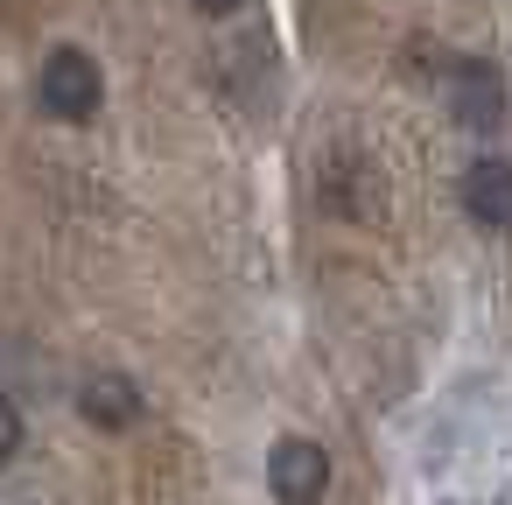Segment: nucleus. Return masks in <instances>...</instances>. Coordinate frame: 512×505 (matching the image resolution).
<instances>
[{"label":"nucleus","mask_w":512,"mask_h":505,"mask_svg":"<svg viewBox=\"0 0 512 505\" xmlns=\"http://www.w3.org/2000/svg\"><path fill=\"white\" fill-rule=\"evenodd\" d=\"M99 99H106V78H99V64L85 57V50H50L43 57V71H36V106L50 113V120H64V127H85L92 113H99Z\"/></svg>","instance_id":"obj_1"},{"label":"nucleus","mask_w":512,"mask_h":505,"mask_svg":"<svg viewBox=\"0 0 512 505\" xmlns=\"http://www.w3.org/2000/svg\"><path fill=\"white\" fill-rule=\"evenodd\" d=\"M442 106L463 134H498L505 127V71L491 57H456L442 78Z\"/></svg>","instance_id":"obj_2"},{"label":"nucleus","mask_w":512,"mask_h":505,"mask_svg":"<svg viewBox=\"0 0 512 505\" xmlns=\"http://www.w3.org/2000/svg\"><path fill=\"white\" fill-rule=\"evenodd\" d=\"M267 491H274V505H323V491H330V449L309 442V435H281L267 449Z\"/></svg>","instance_id":"obj_3"},{"label":"nucleus","mask_w":512,"mask_h":505,"mask_svg":"<svg viewBox=\"0 0 512 505\" xmlns=\"http://www.w3.org/2000/svg\"><path fill=\"white\" fill-rule=\"evenodd\" d=\"M463 211L484 232H512V162L505 155H477L463 169Z\"/></svg>","instance_id":"obj_4"},{"label":"nucleus","mask_w":512,"mask_h":505,"mask_svg":"<svg viewBox=\"0 0 512 505\" xmlns=\"http://www.w3.org/2000/svg\"><path fill=\"white\" fill-rule=\"evenodd\" d=\"M78 414H85L92 428H134V421H141V386H134L127 372H92V379L78 386Z\"/></svg>","instance_id":"obj_5"},{"label":"nucleus","mask_w":512,"mask_h":505,"mask_svg":"<svg viewBox=\"0 0 512 505\" xmlns=\"http://www.w3.org/2000/svg\"><path fill=\"white\" fill-rule=\"evenodd\" d=\"M22 435H29V428H22V407H15L8 393H0V470H8V463L22 456Z\"/></svg>","instance_id":"obj_6"},{"label":"nucleus","mask_w":512,"mask_h":505,"mask_svg":"<svg viewBox=\"0 0 512 505\" xmlns=\"http://www.w3.org/2000/svg\"><path fill=\"white\" fill-rule=\"evenodd\" d=\"M197 8H204V15H232V8H239V0H197Z\"/></svg>","instance_id":"obj_7"},{"label":"nucleus","mask_w":512,"mask_h":505,"mask_svg":"<svg viewBox=\"0 0 512 505\" xmlns=\"http://www.w3.org/2000/svg\"><path fill=\"white\" fill-rule=\"evenodd\" d=\"M491 505H512V477H505V484H498V498H491Z\"/></svg>","instance_id":"obj_8"}]
</instances>
